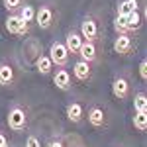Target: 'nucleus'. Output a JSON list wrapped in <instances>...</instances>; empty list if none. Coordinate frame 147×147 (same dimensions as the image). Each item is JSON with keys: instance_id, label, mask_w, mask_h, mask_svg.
I'll return each instance as SVG.
<instances>
[{"instance_id": "1", "label": "nucleus", "mask_w": 147, "mask_h": 147, "mask_svg": "<svg viewBox=\"0 0 147 147\" xmlns=\"http://www.w3.org/2000/svg\"><path fill=\"white\" fill-rule=\"evenodd\" d=\"M6 124L16 134L24 131L28 127V114H26V110H24L22 106H12L10 110H8V116H6Z\"/></svg>"}, {"instance_id": "2", "label": "nucleus", "mask_w": 147, "mask_h": 147, "mask_svg": "<svg viewBox=\"0 0 147 147\" xmlns=\"http://www.w3.org/2000/svg\"><path fill=\"white\" fill-rule=\"evenodd\" d=\"M80 37L84 41H98L100 39V26H98V20L94 16H86L82 22H80V30H79Z\"/></svg>"}, {"instance_id": "3", "label": "nucleus", "mask_w": 147, "mask_h": 147, "mask_svg": "<svg viewBox=\"0 0 147 147\" xmlns=\"http://www.w3.org/2000/svg\"><path fill=\"white\" fill-rule=\"evenodd\" d=\"M49 59L59 69H65L69 65L71 55H69V51H67V47H65L63 41H53L51 43V47H49Z\"/></svg>"}, {"instance_id": "4", "label": "nucleus", "mask_w": 147, "mask_h": 147, "mask_svg": "<svg viewBox=\"0 0 147 147\" xmlns=\"http://www.w3.org/2000/svg\"><path fill=\"white\" fill-rule=\"evenodd\" d=\"M84 118L88 120V124L94 127V129H104L108 125V116H106V110L102 106H90L88 112H84Z\"/></svg>"}, {"instance_id": "5", "label": "nucleus", "mask_w": 147, "mask_h": 147, "mask_svg": "<svg viewBox=\"0 0 147 147\" xmlns=\"http://www.w3.org/2000/svg\"><path fill=\"white\" fill-rule=\"evenodd\" d=\"M79 59L80 61H86L88 65H96L100 63V53H98V45L94 41H82V45L79 49Z\"/></svg>"}, {"instance_id": "6", "label": "nucleus", "mask_w": 147, "mask_h": 147, "mask_svg": "<svg viewBox=\"0 0 147 147\" xmlns=\"http://www.w3.org/2000/svg\"><path fill=\"white\" fill-rule=\"evenodd\" d=\"M134 49H136V43H134V39H131L129 34L116 35V39H114V51H116L118 55L127 57V55L134 53Z\"/></svg>"}, {"instance_id": "7", "label": "nucleus", "mask_w": 147, "mask_h": 147, "mask_svg": "<svg viewBox=\"0 0 147 147\" xmlns=\"http://www.w3.org/2000/svg\"><path fill=\"white\" fill-rule=\"evenodd\" d=\"M4 26H6V32L12 34V35H26L30 32V24L22 22L18 14H10V16L6 18Z\"/></svg>"}, {"instance_id": "8", "label": "nucleus", "mask_w": 147, "mask_h": 147, "mask_svg": "<svg viewBox=\"0 0 147 147\" xmlns=\"http://www.w3.org/2000/svg\"><path fill=\"white\" fill-rule=\"evenodd\" d=\"M35 24H37V28H41V30H49L53 22H55V12L51 6H41L39 10H35Z\"/></svg>"}, {"instance_id": "9", "label": "nucleus", "mask_w": 147, "mask_h": 147, "mask_svg": "<svg viewBox=\"0 0 147 147\" xmlns=\"http://www.w3.org/2000/svg\"><path fill=\"white\" fill-rule=\"evenodd\" d=\"M71 77H75V80H79V82H90L92 80V65H88L86 61L77 59L75 65H73V75Z\"/></svg>"}, {"instance_id": "10", "label": "nucleus", "mask_w": 147, "mask_h": 147, "mask_svg": "<svg viewBox=\"0 0 147 147\" xmlns=\"http://www.w3.org/2000/svg\"><path fill=\"white\" fill-rule=\"evenodd\" d=\"M129 92H131V84H129V80L125 79V77H116L112 80V94L118 98V100H125L127 96H129Z\"/></svg>"}, {"instance_id": "11", "label": "nucleus", "mask_w": 147, "mask_h": 147, "mask_svg": "<svg viewBox=\"0 0 147 147\" xmlns=\"http://www.w3.org/2000/svg\"><path fill=\"white\" fill-rule=\"evenodd\" d=\"M53 84H55V88L59 90L67 92L73 88V77H71V73H69L67 69H57L55 73H53Z\"/></svg>"}, {"instance_id": "12", "label": "nucleus", "mask_w": 147, "mask_h": 147, "mask_svg": "<svg viewBox=\"0 0 147 147\" xmlns=\"http://www.w3.org/2000/svg\"><path fill=\"white\" fill-rule=\"evenodd\" d=\"M143 20H145V14H143L141 8L131 12V14H127L125 16V30H127V34H137L143 28Z\"/></svg>"}, {"instance_id": "13", "label": "nucleus", "mask_w": 147, "mask_h": 147, "mask_svg": "<svg viewBox=\"0 0 147 147\" xmlns=\"http://www.w3.org/2000/svg\"><path fill=\"white\" fill-rule=\"evenodd\" d=\"M82 37H80V34L77 32V30H69L67 32V37H65V47H67V51H69V55H77L79 53V49L80 45H82Z\"/></svg>"}, {"instance_id": "14", "label": "nucleus", "mask_w": 147, "mask_h": 147, "mask_svg": "<svg viewBox=\"0 0 147 147\" xmlns=\"http://www.w3.org/2000/svg\"><path fill=\"white\" fill-rule=\"evenodd\" d=\"M65 114H67L69 122H73V124H80L82 118H84V106L79 104V102H69L67 108H65Z\"/></svg>"}, {"instance_id": "15", "label": "nucleus", "mask_w": 147, "mask_h": 147, "mask_svg": "<svg viewBox=\"0 0 147 147\" xmlns=\"http://www.w3.org/2000/svg\"><path fill=\"white\" fill-rule=\"evenodd\" d=\"M14 80H16L14 69H12L8 63H0V84H2V86H12Z\"/></svg>"}, {"instance_id": "16", "label": "nucleus", "mask_w": 147, "mask_h": 147, "mask_svg": "<svg viewBox=\"0 0 147 147\" xmlns=\"http://www.w3.org/2000/svg\"><path fill=\"white\" fill-rule=\"evenodd\" d=\"M34 65H35L39 75H51V71H53V63H51L49 55H45V53H41V55L37 57L34 61Z\"/></svg>"}, {"instance_id": "17", "label": "nucleus", "mask_w": 147, "mask_h": 147, "mask_svg": "<svg viewBox=\"0 0 147 147\" xmlns=\"http://www.w3.org/2000/svg\"><path fill=\"white\" fill-rule=\"evenodd\" d=\"M136 10H139V0H122L118 4V16H122V18H125L127 14Z\"/></svg>"}, {"instance_id": "18", "label": "nucleus", "mask_w": 147, "mask_h": 147, "mask_svg": "<svg viewBox=\"0 0 147 147\" xmlns=\"http://www.w3.org/2000/svg\"><path fill=\"white\" fill-rule=\"evenodd\" d=\"M18 16H20V20L26 24H32L35 20V10H34V6H30V4H22L20 6V10L16 12Z\"/></svg>"}, {"instance_id": "19", "label": "nucleus", "mask_w": 147, "mask_h": 147, "mask_svg": "<svg viewBox=\"0 0 147 147\" xmlns=\"http://www.w3.org/2000/svg\"><path fill=\"white\" fill-rule=\"evenodd\" d=\"M134 127H136L137 131H145L147 129V112H136L134 116Z\"/></svg>"}, {"instance_id": "20", "label": "nucleus", "mask_w": 147, "mask_h": 147, "mask_svg": "<svg viewBox=\"0 0 147 147\" xmlns=\"http://www.w3.org/2000/svg\"><path fill=\"white\" fill-rule=\"evenodd\" d=\"M134 110L136 112H147V96L145 92H137L134 96Z\"/></svg>"}, {"instance_id": "21", "label": "nucleus", "mask_w": 147, "mask_h": 147, "mask_svg": "<svg viewBox=\"0 0 147 147\" xmlns=\"http://www.w3.org/2000/svg\"><path fill=\"white\" fill-rule=\"evenodd\" d=\"M2 4H4V8L10 14H16V12L20 10V6L24 4V0H2Z\"/></svg>"}, {"instance_id": "22", "label": "nucleus", "mask_w": 147, "mask_h": 147, "mask_svg": "<svg viewBox=\"0 0 147 147\" xmlns=\"http://www.w3.org/2000/svg\"><path fill=\"white\" fill-rule=\"evenodd\" d=\"M114 30H116V34H127V30H125V18L122 16H116V20H114Z\"/></svg>"}, {"instance_id": "23", "label": "nucleus", "mask_w": 147, "mask_h": 147, "mask_svg": "<svg viewBox=\"0 0 147 147\" xmlns=\"http://www.w3.org/2000/svg\"><path fill=\"white\" fill-rule=\"evenodd\" d=\"M137 71H139V77H141V80L147 79V61L145 59H141L139 61V67H137Z\"/></svg>"}, {"instance_id": "24", "label": "nucleus", "mask_w": 147, "mask_h": 147, "mask_svg": "<svg viewBox=\"0 0 147 147\" xmlns=\"http://www.w3.org/2000/svg\"><path fill=\"white\" fill-rule=\"evenodd\" d=\"M26 147H41V141H39V137L28 136V139H26Z\"/></svg>"}, {"instance_id": "25", "label": "nucleus", "mask_w": 147, "mask_h": 147, "mask_svg": "<svg viewBox=\"0 0 147 147\" xmlns=\"http://www.w3.org/2000/svg\"><path fill=\"white\" fill-rule=\"evenodd\" d=\"M45 147H67L63 143V139H59V137H53V139H49L45 143Z\"/></svg>"}, {"instance_id": "26", "label": "nucleus", "mask_w": 147, "mask_h": 147, "mask_svg": "<svg viewBox=\"0 0 147 147\" xmlns=\"http://www.w3.org/2000/svg\"><path fill=\"white\" fill-rule=\"evenodd\" d=\"M0 147H8V137L0 131Z\"/></svg>"}, {"instance_id": "27", "label": "nucleus", "mask_w": 147, "mask_h": 147, "mask_svg": "<svg viewBox=\"0 0 147 147\" xmlns=\"http://www.w3.org/2000/svg\"><path fill=\"white\" fill-rule=\"evenodd\" d=\"M79 147H84V145H82V141H80V143H79Z\"/></svg>"}]
</instances>
